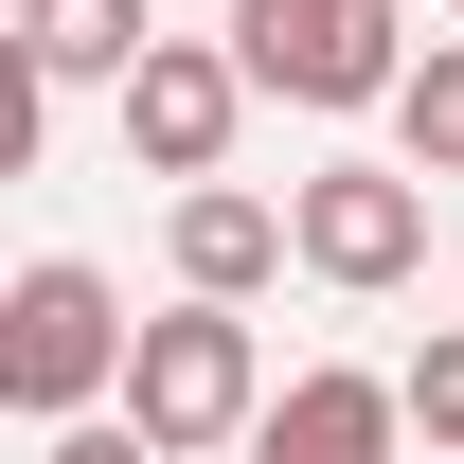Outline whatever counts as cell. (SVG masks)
<instances>
[{"label":"cell","mask_w":464,"mask_h":464,"mask_svg":"<svg viewBox=\"0 0 464 464\" xmlns=\"http://www.w3.org/2000/svg\"><path fill=\"white\" fill-rule=\"evenodd\" d=\"M125 357H143V322H125V286L90 268V250H36V268L0 286V411H18V429L108 411V393H125Z\"/></svg>","instance_id":"cell-1"},{"label":"cell","mask_w":464,"mask_h":464,"mask_svg":"<svg viewBox=\"0 0 464 464\" xmlns=\"http://www.w3.org/2000/svg\"><path fill=\"white\" fill-rule=\"evenodd\" d=\"M125 411L161 429V464H215L268 429V357H250V304H161L143 357H125Z\"/></svg>","instance_id":"cell-2"},{"label":"cell","mask_w":464,"mask_h":464,"mask_svg":"<svg viewBox=\"0 0 464 464\" xmlns=\"http://www.w3.org/2000/svg\"><path fill=\"white\" fill-rule=\"evenodd\" d=\"M232 54H250L268 108H393L411 90L393 0H232Z\"/></svg>","instance_id":"cell-3"},{"label":"cell","mask_w":464,"mask_h":464,"mask_svg":"<svg viewBox=\"0 0 464 464\" xmlns=\"http://www.w3.org/2000/svg\"><path fill=\"white\" fill-rule=\"evenodd\" d=\"M286 232H304V268L322 286H411L429 268V179L411 161H322V179H286Z\"/></svg>","instance_id":"cell-4"},{"label":"cell","mask_w":464,"mask_h":464,"mask_svg":"<svg viewBox=\"0 0 464 464\" xmlns=\"http://www.w3.org/2000/svg\"><path fill=\"white\" fill-rule=\"evenodd\" d=\"M125 108V161L143 179H232V125H250V54L232 36H161V54L108 90Z\"/></svg>","instance_id":"cell-5"},{"label":"cell","mask_w":464,"mask_h":464,"mask_svg":"<svg viewBox=\"0 0 464 464\" xmlns=\"http://www.w3.org/2000/svg\"><path fill=\"white\" fill-rule=\"evenodd\" d=\"M250 464H411V393H393V375H357V357H322V375L268 393Z\"/></svg>","instance_id":"cell-6"},{"label":"cell","mask_w":464,"mask_h":464,"mask_svg":"<svg viewBox=\"0 0 464 464\" xmlns=\"http://www.w3.org/2000/svg\"><path fill=\"white\" fill-rule=\"evenodd\" d=\"M161 250H179V304H250L268 268H304V232H286V197H250V179H179V215H161Z\"/></svg>","instance_id":"cell-7"},{"label":"cell","mask_w":464,"mask_h":464,"mask_svg":"<svg viewBox=\"0 0 464 464\" xmlns=\"http://www.w3.org/2000/svg\"><path fill=\"white\" fill-rule=\"evenodd\" d=\"M143 54H161L143 0H18V72H36V90H125Z\"/></svg>","instance_id":"cell-8"},{"label":"cell","mask_w":464,"mask_h":464,"mask_svg":"<svg viewBox=\"0 0 464 464\" xmlns=\"http://www.w3.org/2000/svg\"><path fill=\"white\" fill-rule=\"evenodd\" d=\"M393 143H411V179H464V36H429V54H411Z\"/></svg>","instance_id":"cell-9"},{"label":"cell","mask_w":464,"mask_h":464,"mask_svg":"<svg viewBox=\"0 0 464 464\" xmlns=\"http://www.w3.org/2000/svg\"><path fill=\"white\" fill-rule=\"evenodd\" d=\"M393 393H411V447H447V464H464V322H429V340H411Z\"/></svg>","instance_id":"cell-10"},{"label":"cell","mask_w":464,"mask_h":464,"mask_svg":"<svg viewBox=\"0 0 464 464\" xmlns=\"http://www.w3.org/2000/svg\"><path fill=\"white\" fill-rule=\"evenodd\" d=\"M36 464H161V429L143 411H72V429H36Z\"/></svg>","instance_id":"cell-11"},{"label":"cell","mask_w":464,"mask_h":464,"mask_svg":"<svg viewBox=\"0 0 464 464\" xmlns=\"http://www.w3.org/2000/svg\"><path fill=\"white\" fill-rule=\"evenodd\" d=\"M447 36H464V0H447Z\"/></svg>","instance_id":"cell-12"},{"label":"cell","mask_w":464,"mask_h":464,"mask_svg":"<svg viewBox=\"0 0 464 464\" xmlns=\"http://www.w3.org/2000/svg\"><path fill=\"white\" fill-rule=\"evenodd\" d=\"M411 464H447V447H411Z\"/></svg>","instance_id":"cell-13"}]
</instances>
